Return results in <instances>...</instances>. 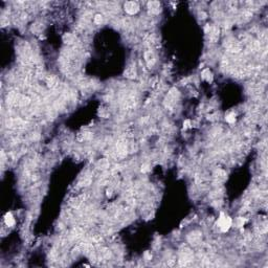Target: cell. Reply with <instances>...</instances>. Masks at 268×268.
Returning a JSON list of instances; mask_svg holds the SVG:
<instances>
[{"instance_id": "cell-1", "label": "cell", "mask_w": 268, "mask_h": 268, "mask_svg": "<svg viewBox=\"0 0 268 268\" xmlns=\"http://www.w3.org/2000/svg\"><path fill=\"white\" fill-rule=\"evenodd\" d=\"M233 224V220L229 216H227L225 214H220V217L218 218L217 221V225L219 226V228L222 230V232H227L230 226Z\"/></svg>"}, {"instance_id": "cell-2", "label": "cell", "mask_w": 268, "mask_h": 268, "mask_svg": "<svg viewBox=\"0 0 268 268\" xmlns=\"http://www.w3.org/2000/svg\"><path fill=\"white\" fill-rule=\"evenodd\" d=\"M124 10L128 15H135L139 11V4L137 1H127L124 4Z\"/></svg>"}, {"instance_id": "cell-3", "label": "cell", "mask_w": 268, "mask_h": 268, "mask_svg": "<svg viewBox=\"0 0 268 268\" xmlns=\"http://www.w3.org/2000/svg\"><path fill=\"white\" fill-rule=\"evenodd\" d=\"M205 33L208 36V38L212 42H216L218 38H219V29L218 27L211 25V24H207L206 27H205Z\"/></svg>"}, {"instance_id": "cell-4", "label": "cell", "mask_w": 268, "mask_h": 268, "mask_svg": "<svg viewBox=\"0 0 268 268\" xmlns=\"http://www.w3.org/2000/svg\"><path fill=\"white\" fill-rule=\"evenodd\" d=\"M178 98V90L176 88H172L168 92V95H167V99H166V106L167 107H171L175 101Z\"/></svg>"}, {"instance_id": "cell-5", "label": "cell", "mask_w": 268, "mask_h": 268, "mask_svg": "<svg viewBox=\"0 0 268 268\" xmlns=\"http://www.w3.org/2000/svg\"><path fill=\"white\" fill-rule=\"evenodd\" d=\"M147 5L149 13L152 15H158L161 12V3L159 1H149Z\"/></svg>"}, {"instance_id": "cell-6", "label": "cell", "mask_w": 268, "mask_h": 268, "mask_svg": "<svg viewBox=\"0 0 268 268\" xmlns=\"http://www.w3.org/2000/svg\"><path fill=\"white\" fill-rule=\"evenodd\" d=\"M144 59H145L146 63H147V65H148L149 67H152V66H153V65L155 64V62H156V58H155L154 52L152 51H145Z\"/></svg>"}, {"instance_id": "cell-7", "label": "cell", "mask_w": 268, "mask_h": 268, "mask_svg": "<svg viewBox=\"0 0 268 268\" xmlns=\"http://www.w3.org/2000/svg\"><path fill=\"white\" fill-rule=\"evenodd\" d=\"M116 154L117 156L124 157L127 154V146L124 142H118L116 145Z\"/></svg>"}, {"instance_id": "cell-8", "label": "cell", "mask_w": 268, "mask_h": 268, "mask_svg": "<svg viewBox=\"0 0 268 268\" xmlns=\"http://www.w3.org/2000/svg\"><path fill=\"white\" fill-rule=\"evenodd\" d=\"M188 240L191 244H197V243L201 240V233H199V232L191 233L190 236L188 237Z\"/></svg>"}, {"instance_id": "cell-9", "label": "cell", "mask_w": 268, "mask_h": 268, "mask_svg": "<svg viewBox=\"0 0 268 268\" xmlns=\"http://www.w3.org/2000/svg\"><path fill=\"white\" fill-rule=\"evenodd\" d=\"M45 82H46V85H47L49 88H55V87L58 86L59 80H58V78L55 76H48L46 78Z\"/></svg>"}, {"instance_id": "cell-10", "label": "cell", "mask_w": 268, "mask_h": 268, "mask_svg": "<svg viewBox=\"0 0 268 268\" xmlns=\"http://www.w3.org/2000/svg\"><path fill=\"white\" fill-rule=\"evenodd\" d=\"M201 78H202L203 80L206 81V82L211 83L212 81H213V73H212V71L208 69V68H205V69L202 70Z\"/></svg>"}, {"instance_id": "cell-11", "label": "cell", "mask_w": 268, "mask_h": 268, "mask_svg": "<svg viewBox=\"0 0 268 268\" xmlns=\"http://www.w3.org/2000/svg\"><path fill=\"white\" fill-rule=\"evenodd\" d=\"M125 77L128 78V79H135L136 78V70L135 67L133 66H129L125 70Z\"/></svg>"}, {"instance_id": "cell-12", "label": "cell", "mask_w": 268, "mask_h": 268, "mask_svg": "<svg viewBox=\"0 0 268 268\" xmlns=\"http://www.w3.org/2000/svg\"><path fill=\"white\" fill-rule=\"evenodd\" d=\"M4 223L7 224V226L12 227L15 225V218L11 213H7L4 216Z\"/></svg>"}, {"instance_id": "cell-13", "label": "cell", "mask_w": 268, "mask_h": 268, "mask_svg": "<svg viewBox=\"0 0 268 268\" xmlns=\"http://www.w3.org/2000/svg\"><path fill=\"white\" fill-rule=\"evenodd\" d=\"M92 137V133L91 132H87V131H84L82 133L78 134V141L79 142H84V141H88Z\"/></svg>"}, {"instance_id": "cell-14", "label": "cell", "mask_w": 268, "mask_h": 268, "mask_svg": "<svg viewBox=\"0 0 268 268\" xmlns=\"http://www.w3.org/2000/svg\"><path fill=\"white\" fill-rule=\"evenodd\" d=\"M63 41L66 44H72V43L76 41V37H74L72 34H65L63 36Z\"/></svg>"}, {"instance_id": "cell-15", "label": "cell", "mask_w": 268, "mask_h": 268, "mask_svg": "<svg viewBox=\"0 0 268 268\" xmlns=\"http://www.w3.org/2000/svg\"><path fill=\"white\" fill-rule=\"evenodd\" d=\"M93 22H94L95 24H102L103 22H104V16H103L102 14H95L94 17H93Z\"/></svg>"}, {"instance_id": "cell-16", "label": "cell", "mask_w": 268, "mask_h": 268, "mask_svg": "<svg viewBox=\"0 0 268 268\" xmlns=\"http://www.w3.org/2000/svg\"><path fill=\"white\" fill-rule=\"evenodd\" d=\"M225 120H226L227 123H229V124L235 123V121H236V114L233 113V112H230V113H228L226 115Z\"/></svg>"}, {"instance_id": "cell-17", "label": "cell", "mask_w": 268, "mask_h": 268, "mask_svg": "<svg viewBox=\"0 0 268 268\" xmlns=\"http://www.w3.org/2000/svg\"><path fill=\"white\" fill-rule=\"evenodd\" d=\"M226 177V173L222 170H217L216 171V178H218L219 180H223Z\"/></svg>"}, {"instance_id": "cell-18", "label": "cell", "mask_w": 268, "mask_h": 268, "mask_svg": "<svg viewBox=\"0 0 268 268\" xmlns=\"http://www.w3.org/2000/svg\"><path fill=\"white\" fill-rule=\"evenodd\" d=\"M99 166H101L102 168H108V166H109V163L106 159H103V160H101L99 163Z\"/></svg>"}, {"instance_id": "cell-19", "label": "cell", "mask_w": 268, "mask_h": 268, "mask_svg": "<svg viewBox=\"0 0 268 268\" xmlns=\"http://www.w3.org/2000/svg\"><path fill=\"white\" fill-rule=\"evenodd\" d=\"M142 172H148V171H149V166H148V164H144V166L142 167Z\"/></svg>"}]
</instances>
